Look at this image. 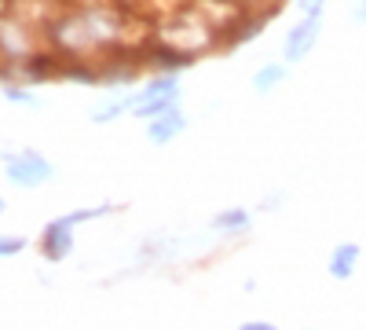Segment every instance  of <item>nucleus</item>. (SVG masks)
<instances>
[{
    "instance_id": "ddd939ff",
    "label": "nucleus",
    "mask_w": 366,
    "mask_h": 330,
    "mask_svg": "<svg viewBox=\"0 0 366 330\" xmlns=\"http://www.w3.org/2000/svg\"><path fill=\"white\" fill-rule=\"evenodd\" d=\"M322 4H326V0H308L304 8H308V15H319V12H322Z\"/></svg>"
},
{
    "instance_id": "4468645a",
    "label": "nucleus",
    "mask_w": 366,
    "mask_h": 330,
    "mask_svg": "<svg viewBox=\"0 0 366 330\" xmlns=\"http://www.w3.org/2000/svg\"><path fill=\"white\" fill-rule=\"evenodd\" d=\"M0 213H4V198H0Z\"/></svg>"
},
{
    "instance_id": "20e7f679",
    "label": "nucleus",
    "mask_w": 366,
    "mask_h": 330,
    "mask_svg": "<svg viewBox=\"0 0 366 330\" xmlns=\"http://www.w3.org/2000/svg\"><path fill=\"white\" fill-rule=\"evenodd\" d=\"M70 220L66 217H59V220H51L48 224V231H45V253H48V261H62L70 253Z\"/></svg>"
},
{
    "instance_id": "9d476101",
    "label": "nucleus",
    "mask_w": 366,
    "mask_h": 330,
    "mask_svg": "<svg viewBox=\"0 0 366 330\" xmlns=\"http://www.w3.org/2000/svg\"><path fill=\"white\" fill-rule=\"evenodd\" d=\"M245 224V209H234V213H220L212 220V228H242Z\"/></svg>"
},
{
    "instance_id": "f8f14e48",
    "label": "nucleus",
    "mask_w": 366,
    "mask_h": 330,
    "mask_svg": "<svg viewBox=\"0 0 366 330\" xmlns=\"http://www.w3.org/2000/svg\"><path fill=\"white\" fill-rule=\"evenodd\" d=\"M12 103H29V106H37V95H26V92H19V89H8L4 92Z\"/></svg>"
},
{
    "instance_id": "7ed1b4c3",
    "label": "nucleus",
    "mask_w": 366,
    "mask_h": 330,
    "mask_svg": "<svg viewBox=\"0 0 366 330\" xmlns=\"http://www.w3.org/2000/svg\"><path fill=\"white\" fill-rule=\"evenodd\" d=\"M183 129H187V121H183V114H180V110H172V106H169V110H161L154 121H147V136H150L154 143L176 140Z\"/></svg>"
},
{
    "instance_id": "6e6552de",
    "label": "nucleus",
    "mask_w": 366,
    "mask_h": 330,
    "mask_svg": "<svg viewBox=\"0 0 366 330\" xmlns=\"http://www.w3.org/2000/svg\"><path fill=\"white\" fill-rule=\"evenodd\" d=\"M172 103H176V92H169V95H158V99H147V103H136V114H143V118H154V114L169 110Z\"/></svg>"
},
{
    "instance_id": "f257e3e1",
    "label": "nucleus",
    "mask_w": 366,
    "mask_h": 330,
    "mask_svg": "<svg viewBox=\"0 0 366 330\" xmlns=\"http://www.w3.org/2000/svg\"><path fill=\"white\" fill-rule=\"evenodd\" d=\"M4 158H8V176H12V184H19V187H37V184H45V180H51V165L37 151L4 154Z\"/></svg>"
},
{
    "instance_id": "423d86ee",
    "label": "nucleus",
    "mask_w": 366,
    "mask_h": 330,
    "mask_svg": "<svg viewBox=\"0 0 366 330\" xmlns=\"http://www.w3.org/2000/svg\"><path fill=\"white\" fill-rule=\"evenodd\" d=\"M169 92H176V78H158V81H150L143 92H136V103L158 99V95H169ZM132 110H136V106H132Z\"/></svg>"
},
{
    "instance_id": "39448f33",
    "label": "nucleus",
    "mask_w": 366,
    "mask_h": 330,
    "mask_svg": "<svg viewBox=\"0 0 366 330\" xmlns=\"http://www.w3.org/2000/svg\"><path fill=\"white\" fill-rule=\"evenodd\" d=\"M355 261H359V246H355V242H344V246H337L333 257H330V275L333 279H348L355 272Z\"/></svg>"
},
{
    "instance_id": "9b49d317",
    "label": "nucleus",
    "mask_w": 366,
    "mask_h": 330,
    "mask_svg": "<svg viewBox=\"0 0 366 330\" xmlns=\"http://www.w3.org/2000/svg\"><path fill=\"white\" fill-rule=\"evenodd\" d=\"M26 246V239H19V235H4L0 239V257H12V253H19Z\"/></svg>"
},
{
    "instance_id": "f03ea898",
    "label": "nucleus",
    "mask_w": 366,
    "mask_h": 330,
    "mask_svg": "<svg viewBox=\"0 0 366 330\" xmlns=\"http://www.w3.org/2000/svg\"><path fill=\"white\" fill-rule=\"evenodd\" d=\"M315 37H319V15H308L304 23H300L293 34L286 37V59L289 62H297V59H304L311 45H315Z\"/></svg>"
},
{
    "instance_id": "0eeeda50",
    "label": "nucleus",
    "mask_w": 366,
    "mask_h": 330,
    "mask_svg": "<svg viewBox=\"0 0 366 330\" xmlns=\"http://www.w3.org/2000/svg\"><path fill=\"white\" fill-rule=\"evenodd\" d=\"M282 78H286V67H264V70H256L253 89H256V92H271Z\"/></svg>"
},
{
    "instance_id": "1a4fd4ad",
    "label": "nucleus",
    "mask_w": 366,
    "mask_h": 330,
    "mask_svg": "<svg viewBox=\"0 0 366 330\" xmlns=\"http://www.w3.org/2000/svg\"><path fill=\"white\" fill-rule=\"evenodd\" d=\"M132 106H136V95H128V99H117V103H110V106H103V110L99 114H95V121H110V118H121V114L125 110H132Z\"/></svg>"
}]
</instances>
